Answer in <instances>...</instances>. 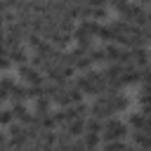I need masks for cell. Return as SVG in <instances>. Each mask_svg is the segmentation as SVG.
<instances>
[{
    "mask_svg": "<svg viewBox=\"0 0 151 151\" xmlns=\"http://www.w3.org/2000/svg\"><path fill=\"white\" fill-rule=\"evenodd\" d=\"M66 132L71 137H83L85 134V118H73L68 125H66Z\"/></svg>",
    "mask_w": 151,
    "mask_h": 151,
    "instance_id": "obj_13",
    "label": "cell"
},
{
    "mask_svg": "<svg viewBox=\"0 0 151 151\" xmlns=\"http://www.w3.org/2000/svg\"><path fill=\"white\" fill-rule=\"evenodd\" d=\"M101 130H104V120H99V118H94V116H90V118L85 120V132H97V134H101Z\"/></svg>",
    "mask_w": 151,
    "mask_h": 151,
    "instance_id": "obj_18",
    "label": "cell"
},
{
    "mask_svg": "<svg viewBox=\"0 0 151 151\" xmlns=\"http://www.w3.org/2000/svg\"><path fill=\"white\" fill-rule=\"evenodd\" d=\"M14 85H17V83H14V78H9V76H2V78H0V92H5L7 97L12 94Z\"/></svg>",
    "mask_w": 151,
    "mask_h": 151,
    "instance_id": "obj_21",
    "label": "cell"
},
{
    "mask_svg": "<svg viewBox=\"0 0 151 151\" xmlns=\"http://www.w3.org/2000/svg\"><path fill=\"white\" fill-rule=\"evenodd\" d=\"M83 142H85V149H94V146L101 144V134H97V132H85V134H83Z\"/></svg>",
    "mask_w": 151,
    "mask_h": 151,
    "instance_id": "obj_19",
    "label": "cell"
},
{
    "mask_svg": "<svg viewBox=\"0 0 151 151\" xmlns=\"http://www.w3.org/2000/svg\"><path fill=\"white\" fill-rule=\"evenodd\" d=\"M2 146H7V139H5V134L0 132V149H2Z\"/></svg>",
    "mask_w": 151,
    "mask_h": 151,
    "instance_id": "obj_30",
    "label": "cell"
},
{
    "mask_svg": "<svg viewBox=\"0 0 151 151\" xmlns=\"http://www.w3.org/2000/svg\"><path fill=\"white\" fill-rule=\"evenodd\" d=\"M12 66V59H9V54H0V71H7Z\"/></svg>",
    "mask_w": 151,
    "mask_h": 151,
    "instance_id": "obj_26",
    "label": "cell"
},
{
    "mask_svg": "<svg viewBox=\"0 0 151 151\" xmlns=\"http://www.w3.org/2000/svg\"><path fill=\"white\" fill-rule=\"evenodd\" d=\"M120 83H123V87H127V85H137V83H139V66H134V64H125V66H123V76H120Z\"/></svg>",
    "mask_w": 151,
    "mask_h": 151,
    "instance_id": "obj_5",
    "label": "cell"
},
{
    "mask_svg": "<svg viewBox=\"0 0 151 151\" xmlns=\"http://www.w3.org/2000/svg\"><path fill=\"white\" fill-rule=\"evenodd\" d=\"M73 85L80 87L85 94H92V97H94V83H92V78H90L87 71H83L80 76H73Z\"/></svg>",
    "mask_w": 151,
    "mask_h": 151,
    "instance_id": "obj_7",
    "label": "cell"
},
{
    "mask_svg": "<svg viewBox=\"0 0 151 151\" xmlns=\"http://www.w3.org/2000/svg\"><path fill=\"white\" fill-rule=\"evenodd\" d=\"M90 116H94V118H99V120H106V118L116 116V111L111 109V104H109L106 97H97V99L92 101V106H90Z\"/></svg>",
    "mask_w": 151,
    "mask_h": 151,
    "instance_id": "obj_2",
    "label": "cell"
},
{
    "mask_svg": "<svg viewBox=\"0 0 151 151\" xmlns=\"http://www.w3.org/2000/svg\"><path fill=\"white\" fill-rule=\"evenodd\" d=\"M139 104H142V113L144 116H151V85H142Z\"/></svg>",
    "mask_w": 151,
    "mask_h": 151,
    "instance_id": "obj_12",
    "label": "cell"
},
{
    "mask_svg": "<svg viewBox=\"0 0 151 151\" xmlns=\"http://www.w3.org/2000/svg\"><path fill=\"white\" fill-rule=\"evenodd\" d=\"M5 12H7V2H5V0H0V14H5Z\"/></svg>",
    "mask_w": 151,
    "mask_h": 151,
    "instance_id": "obj_29",
    "label": "cell"
},
{
    "mask_svg": "<svg viewBox=\"0 0 151 151\" xmlns=\"http://www.w3.org/2000/svg\"><path fill=\"white\" fill-rule=\"evenodd\" d=\"M127 125H130L132 130H144L146 116H144V113H130V116H127Z\"/></svg>",
    "mask_w": 151,
    "mask_h": 151,
    "instance_id": "obj_17",
    "label": "cell"
},
{
    "mask_svg": "<svg viewBox=\"0 0 151 151\" xmlns=\"http://www.w3.org/2000/svg\"><path fill=\"white\" fill-rule=\"evenodd\" d=\"M87 54H90L92 64H104V61H106V57H104V47H92Z\"/></svg>",
    "mask_w": 151,
    "mask_h": 151,
    "instance_id": "obj_22",
    "label": "cell"
},
{
    "mask_svg": "<svg viewBox=\"0 0 151 151\" xmlns=\"http://www.w3.org/2000/svg\"><path fill=\"white\" fill-rule=\"evenodd\" d=\"M9 99L12 101H28V85H14Z\"/></svg>",
    "mask_w": 151,
    "mask_h": 151,
    "instance_id": "obj_16",
    "label": "cell"
},
{
    "mask_svg": "<svg viewBox=\"0 0 151 151\" xmlns=\"http://www.w3.org/2000/svg\"><path fill=\"white\" fill-rule=\"evenodd\" d=\"M9 59H12V64H17V66L26 64V61H28V52H26V47H24V45H19V47L9 50Z\"/></svg>",
    "mask_w": 151,
    "mask_h": 151,
    "instance_id": "obj_14",
    "label": "cell"
},
{
    "mask_svg": "<svg viewBox=\"0 0 151 151\" xmlns=\"http://www.w3.org/2000/svg\"><path fill=\"white\" fill-rule=\"evenodd\" d=\"M137 2H139V5H144V7H146V5H151V0H137Z\"/></svg>",
    "mask_w": 151,
    "mask_h": 151,
    "instance_id": "obj_31",
    "label": "cell"
},
{
    "mask_svg": "<svg viewBox=\"0 0 151 151\" xmlns=\"http://www.w3.org/2000/svg\"><path fill=\"white\" fill-rule=\"evenodd\" d=\"M139 83L142 85H151V64H146V66L139 68Z\"/></svg>",
    "mask_w": 151,
    "mask_h": 151,
    "instance_id": "obj_23",
    "label": "cell"
},
{
    "mask_svg": "<svg viewBox=\"0 0 151 151\" xmlns=\"http://www.w3.org/2000/svg\"><path fill=\"white\" fill-rule=\"evenodd\" d=\"M106 14H109V5H99V7H92V19L101 21V19H106Z\"/></svg>",
    "mask_w": 151,
    "mask_h": 151,
    "instance_id": "obj_24",
    "label": "cell"
},
{
    "mask_svg": "<svg viewBox=\"0 0 151 151\" xmlns=\"http://www.w3.org/2000/svg\"><path fill=\"white\" fill-rule=\"evenodd\" d=\"M125 134H127V125H125L123 120H118L116 116L106 118L104 130H101V139H104V142H106V139H125Z\"/></svg>",
    "mask_w": 151,
    "mask_h": 151,
    "instance_id": "obj_1",
    "label": "cell"
},
{
    "mask_svg": "<svg viewBox=\"0 0 151 151\" xmlns=\"http://www.w3.org/2000/svg\"><path fill=\"white\" fill-rule=\"evenodd\" d=\"M125 5H127V0H109V7H111V9H116V12H120Z\"/></svg>",
    "mask_w": 151,
    "mask_h": 151,
    "instance_id": "obj_27",
    "label": "cell"
},
{
    "mask_svg": "<svg viewBox=\"0 0 151 151\" xmlns=\"http://www.w3.org/2000/svg\"><path fill=\"white\" fill-rule=\"evenodd\" d=\"M19 76L26 80V85H40V83H45L42 71H38V68H35V66H31L28 61L19 66Z\"/></svg>",
    "mask_w": 151,
    "mask_h": 151,
    "instance_id": "obj_3",
    "label": "cell"
},
{
    "mask_svg": "<svg viewBox=\"0 0 151 151\" xmlns=\"http://www.w3.org/2000/svg\"><path fill=\"white\" fill-rule=\"evenodd\" d=\"M12 113H14V120H19L21 125H33L35 120V113L26 109V101H12Z\"/></svg>",
    "mask_w": 151,
    "mask_h": 151,
    "instance_id": "obj_4",
    "label": "cell"
},
{
    "mask_svg": "<svg viewBox=\"0 0 151 151\" xmlns=\"http://www.w3.org/2000/svg\"><path fill=\"white\" fill-rule=\"evenodd\" d=\"M0 35H5V21H0Z\"/></svg>",
    "mask_w": 151,
    "mask_h": 151,
    "instance_id": "obj_32",
    "label": "cell"
},
{
    "mask_svg": "<svg viewBox=\"0 0 151 151\" xmlns=\"http://www.w3.org/2000/svg\"><path fill=\"white\" fill-rule=\"evenodd\" d=\"M144 130L151 134V116H146V125H144Z\"/></svg>",
    "mask_w": 151,
    "mask_h": 151,
    "instance_id": "obj_28",
    "label": "cell"
},
{
    "mask_svg": "<svg viewBox=\"0 0 151 151\" xmlns=\"http://www.w3.org/2000/svg\"><path fill=\"white\" fill-rule=\"evenodd\" d=\"M130 54H132V61L130 64H134V66H146L149 61H151V57H149V50H146V45H139V47H130Z\"/></svg>",
    "mask_w": 151,
    "mask_h": 151,
    "instance_id": "obj_6",
    "label": "cell"
},
{
    "mask_svg": "<svg viewBox=\"0 0 151 151\" xmlns=\"http://www.w3.org/2000/svg\"><path fill=\"white\" fill-rule=\"evenodd\" d=\"M71 142H73V137L64 130V132H59L57 134V142H54V146L57 149H71Z\"/></svg>",
    "mask_w": 151,
    "mask_h": 151,
    "instance_id": "obj_20",
    "label": "cell"
},
{
    "mask_svg": "<svg viewBox=\"0 0 151 151\" xmlns=\"http://www.w3.org/2000/svg\"><path fill=\"white\" fill-rule=\"evenodd\" d=\"M9 123H14L12 109H0V125H9Z\"/></svg>",
    "mask_w": 151,
    "mask_h": 151,
    "instance_id": "obj_25",
    "label": "cell"
},
{
    "mask_svg": "<svg viewBox=\"0 0 151 151\" xmlns=\"http://www.w3.org/2000/svg\"><path fill=\"white\" fill-rule=\"evenodd\" d=\"M113 28H111V24H99V31H97V38L101 40V42H113Z\"/></svg>",
    "mask_w": 151,
    "mask_h": 151,
    "instance_id": "obj_15",
    "label": "cell"
},
{
    "mask_svg": "<svg viewBox=\"0 0 151 151\" xmlns=\"http://www.w3.org/2000/svg\"><path fill=\"white\" fill-rule=\"evenodd\" d=\"M123 66H125V64H120V61H109V66L101 71V73H104V78H106V83L118 80V78L123 76Z\"/></svg>",
    "mask_w": 151,
    "mask_h": 151,
    "instance_id": "obj_9",
    "label": "cell"
},
{
    "mask_svg": "<svg viewBox=\"0 0 151 151\" xmlns=\"http://www.w3.org/2000/svg\"><path fill=\"white\" fill-rule=\"evenodd\" d=\"M132 146L151 149V134H149L146 130H134V132H132Z\"/></svg>",
    "mask_w": 151,
    "mask_h": 151,
    "instance_id": "obj_11",
    "label": "cell"
},
{
    "mask_svg": "<svg viewBox=\"0 0 151 151\" xmlns=\"http://www.w3.org/2000/svg\"><path fill=\"white\" fill-rule=\"evenodd\" d=\"M123 45L118 42H104V57L106 61H120V54H123Z\"/></svg>",
    "mask_w": 151,
    "mask_h": 151,
    "instance_id": "obj_8",
    "label": "cell"
},
{
    "mask_svg": "<svg viewBox=\"0 0 151 151\" xmlns=\"http://www.w3.org/2000/svg\"><path fill=\"white\" fill-rule=\"evenodd\" d=\"M149 64H151V61H149Z\"/></svg>",
    "mask_w": 151,
    "mask_h": 151,
    "instance_id": "obj_33",
    "label": "cell"
},
{
    "mask_svg": "<svg viewBox=\"0 0 151 151\" xmlns=\"http://www.w3.org/2000/svg\"><path fill=\"white\" fill-rule=\"evenodd\" d=\"M50 109H52V99H50L47 94H40V97L33 99V113H35V116L50 113Z\"/></svg>",
    "mask_w": 151,
    "mask_h": 151,
    "instance_id": "obj_10",
    "label": "cell"
}]
</instances>
